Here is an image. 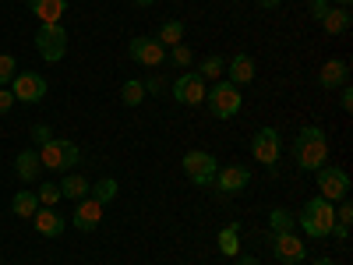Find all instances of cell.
<instances>
[{"mask_svg": "<svg viewBox=\"0 0 353 265\" xmlns=\"http://www.w3.org/2000/svg\"><path fill=\"white\" fill-rule=\"evenodd\" d=\"M293 163L301 170H321L329 163V135L318 124L301 128V135L293 138Z\"/></svg>", "mask_w": 353, "mask_h": 265, "instance_id": "obj_1", "label": "cell"}, {"mask_svg": "<svg viewBox=\"0 0 353 265\" xmlns=\"http://www.w3.org/2000/svg\"><path fill=\"white\" fill-rule=\"evenodd\" d=\"M297 223L304 226V233H307V237H314V241L329 237L332 226H336V205L318 195V198H311V202L304 205V213L297 216Z\"/></svg>", "mask_w": 353, "mask_h": 265, "instance_id": "obj_2", "label": "cell"}, {"mask_svg": "<svg viewBox=\"0 0 353 265\" xmlns=\"http://www.w3.org/2000/svg\"><path fill=\"white\" fill-rule=\"evenodd\" d=\"M205 99H209V110L212 117H219V121H230V117H237L244 99H241V88L233 81H216L209 92H205Z\"/></svg>", "mask_w": 353, "mask_h": 265, "instance_id": "obj_3", "label": "cell"}, {"mask_svg": "<svg viewBox=\"0 0 353 265\" xmlns=\"http://www.w3.org/2000/svg\"><path fill=\"white\" fill-rule=\"evenodd\" d=\"M36 50L46 64H57V61H64V53H68V32H64V25L61 21H50L43 25L39 32H36Z\"/></svg>", "mask_w": 353, "mask_h": 265, "instance_id": "obj_4", "label": "cell"}, {"mask_svg": "<svg viewBox=\"0 0 353 265\" xmlns=\"http://www.w3.org/2000/svg\"><path fill=\"white\" fill-rule=\"evenodd\" d=\"M78 159H81L78 145L68 141V138H50L43 149H39V163H43V170H71Z\"/></svg>", "mask_w": 353, "mask_h": 265, "instance_id": "obj_5", "label": "cell"}, {"mask_svg": "<svg viewBox=\"0 0 353 265\" xmlns=\"http://www.w3.org/2000/svg\"><path fill=\"white\" fill-rule=\"evenodd\" d=\"M279 149H283V141H279V131L276 128H258L254 138H251V156L269 170L276 173L279 170Z\"/></svg>", "mask_w": 353, "mask_h": 265, "instance_id": "obj_6", "label": "cell"}, {"mask_svg": "<svg viewBox=\"0 0 353 265\" xmlns=\"http://www.w3.org/2000/svg\"><path fill=\"white\" fill-rule=\"evenodd\" d=\"M184 173L191 177V184H198V188H212L216 173H219V163H216V156H212V153H205V149H191V153L184 156Z\"/></svg>", "mask_w": 353, "mask_h": 265, "instance_id": "obj_7", "label": "cell"}, {"mask_svg": "<svg viewBox=\"0 0 353 265\" xmlns=\"http://www.w3.org/2000/svg\"><path fill=\"white\" fill-rule=\"evenodd\" d=\"M318 173V195L325 198V202H343L346 195H350V177H346V170H339V166H321V170H314Z\"/></svg>", "mask_w": 353, "mask_h": 265, "instance_id": "obj_8", "label": "cell"}, {"mask_svg": "<svg viewBox=\"0 0 353 265\" xmlns=\"http://www.w3.org/2000/svg\"><path fill=\"white\" fill-rule=\"evenodd\" d=\"M205 78L198 75V71H188V75H181L173 81V99L181 103V106H198V103H205Z\"/></svg>", "mask_w": 353, "mask_h": 265, "instance_id": "obj_9", "label": "cell"}, {"mask_svg": "<svg viewBox=\"0 0 353 265\" xmlns=\"http://www.w3.org/2000/svg\"><path fill=\"white\" fill-rule=\"evenodd\" d=\"M11 92H14V99H21V103H43V99H46V78L36 75V71H21V75H14V81H11Z\"/></svg>", "mask_w": 353, "mask_h": 265, "instance_id": "obj_10", "label": "cell"}, {"mask_svg": "<svg viewBox=\"0 0 353 265\" xmlns=\"http://www.w3.org/2000/svg\"><path fill=\"white\" fill-rule=\"evenodd\" d=\"M272 255L283 265H301L304 255H307V248H304V241L297 237V233L286 230V233H272Z\"/></svg>", "mask_w": 353, "mask_h": 265, "instance_id": "obj_11", "label": "cell"}, {"mask_svg": "<svg viewBox=\"0 0 353 265\" xmlns=\"http://www.w3.org/2000/svg\"><path fill=\"white\" fill-rule=\"evenodd\" d=\"M131 61L145 64V68H159L166 61V46L152 36H138V39H131Z\"/></svg>", "mask_w": 353, "mask_h": 265, "instance_id": "obj_12", "label": "cell"}, {"mask_svg": "<svg viewBox=\"0 0 353 265\" xmlns=\"http://www.w3.org/2000/svg\"><path fill=\"white\" fill-rule=\"evenodd\" d=\"M248 184H251V170L241 166V163H226V166L216 173V181H212V188L223 191V195H237V191H244Z\"/></svg>", "mask_w": 353, "mask_h": 265, "instance_id": "obj_13", "label": "cell"}, {"mask_svg": "<svg viewBox=\"0 0 353 265\" xmlns=\"http://www.w3.org/2000/svg\"><path fill=\"white\" fill-rule=\"evenodd\" d=\"M71 223L78 226V230H96L99 223H103V202H96L92 195H85V198H78L74 202V216H71Z\"/></svg>", "mask_w": 353, "mask_h": 265, "instance_id": "obj_14", "label": "cell"}, {"mask_svg": "<svg viewBox=\"0 0 353 265\" xmlns=\"http://www.w3.org/2000/svg\"><path fill=\"white\" fill-rule=\"evenodd\" d=\"M226 81H233L237 88L254 81V61H251L248 53H237V57H233V61L226 64Z\"/></svg>", "mask_w": 353, "mask_h": 265, "instance_id": "obj_15", "label": "cell"}, {"mask_svg": "<svg viewBox=\"0 0 353 265\" xmlns=\"http://www.w3.org/2000/svg\"><path fill=\"white\" fill-rule=\"evenodd\" d=\"M25 4H28V11H32L43 25L61 21V18H64V11H68V0H25Z\"/></svg>", "mask_w": 353, "mask_h": 265, "instance_id": "obj_16", "label": "cell"}, {"mask_svg": "<svg viewBox=\"0 0 353 265\" xmlns=\"http://www.w3.org/2000/svg\"><path fill=\"white\" fill-rule=\"evenodd\" d=\"M346 78H350V64L346 61H325L321 71H318V85L321 88H339V85H346Z\"/></svg>", "mask_w": 353, "mask_h": 265, "instance_id": "obj_17", "label": "cell"}, {"mask_svg": "<svg viewBox=\"0 0 353 265\" xmlns=\"http://www.w3.org/2000/svg\"><path fill=\"white\" fill-rule=\"evenodd\" d=\"M14 173L21 177L25 184H32V181H39V173H43V163H39V153L36 149H25L18 159H14Z\"/></svg>", "mask_w": 353, "mask_h": 265, "instance_id": "obj_18", "label": "cell"}, {"mask_svg": "<svg viewBox=\"0 0 353 265\" xmlns=\"http://www.w3.org/2000/svg\"><path fill=\"white\" fill-rule=\"evenodd\" d=\"M32 219H36V230H39V233H46V237H61L64 226H68V219H64L61 213H57V209H39Z\"/></svg>", "mask_w": 353, "mask_h": 265, "instance_id": "obj_19", "label": "cell"}, {"mask_svg": "<svg viewBox=\"0 0 353 265\" xmlns=\"http://www.w3.org/2000/svg\"><path fill=\"white\" fill-rule=\"evenodd\" d=\"M321 28H325L329 36H343L350 28V11L346 8H329V14L321 18Z\"/></svg>", "mask_w": 353, "mask_h": 265, "instance_id": "obj_20", "label": "cell"}, {"mask_svg": "<svg viewBox=\"0 0 353 265\" xmlns=\"http://www.w3.org/2000/svg\"><path fill=\"white\" fill-rule=\"evenodd\" d=\"M11 209H14V216H21V219H32V216L39 213V198H36V191H18L14 202H11Z\"/></svg>", "mask_w": 353, "mask_h": 265, "instance_id": "obj_21", "label": "cell"}, {"mask_svg": "<svg viewBox=\"0 0 353 265\" xmlns=\"http://www.w3.org/2000/svg\"><path fill=\"white\" fill-rule=\"evenodd\" d=\"M88 188H92V184H88L81 173H68V177H64V184H61V198L78 202V198H85V195H88Z\"/></svg>", "mask_w": 353, "mask_h": 265, "instance_id": "obj_22", "label": "cell"}, {"mask_svg": "<svg viewBox=\"0 0 353 265\" xmlns=\"http://www.w3.org/2000/svg\"><path fill=\"white\" fill-rule=\"evenodd\" d=\"M219 251L230 255V258L241 251V223H230V226L219 230Z\"/></svg>", "mask_w": 353, "mask_h": 265, "instance_id": "obj_23", "label": "cell"}, {"mask_svg": "<svg viewBox=\"0 0 353 265\" xmlns=\"http://www.w3.org/2000/svg\"><path fill=\"white\" fill-rule=\"evenodd\" d=\"M163 46H176V43H184V21H176V18H170V21H163L159 25V36H156Z\"/></svg>", "mask_w": 353, "mask_h": 265, "instance_id": "obj_24", "label": "cell"}, {"mask_svg": "<svg viewBox=\"0 0 353 265\" xmlns=\"http://www.w3.org/2000/svg\"><path fill=\"white\" fill-rule=\"evenodd\" d=\"M198 75H201L205 81H209V78H216V81H219V78L226 75V61H223L219 53H212V57H205V61L198 64Z\"/></svg>", "mask_w": 353, "mask_h": 265, "instance_id": "obj_25", "label": "cell"}, {"mask_svg": "<svg viewBox=\"0 0 353 265\" xmlns=\"http://www.w3.org/2000/svg\"><path fill=\"white\" fill-rule=\"evenodd\" d=\"M121 99H124V106H141V99H145V85H141V78L124 81V88H121Z\"/></svg>", "mask_w": 353, "mask_h": 265, "instance_id": "obj_26", "label": "cell"}, {"mask_svg": "<svg viewBox=\"0 0 353 265\" xmlns=\"http://www.w3.org/2000/svg\"><path fill=\"white\" fill-rule=\"evenodd\" d=\"M269 226H272V233H286V230L297 226V216L286 213V209H272L269 213Z\"/></svg>", "mask_w": 353, "mask_h": 265, "instance_id": "obj_27", "label": "cell"}, {"mask_svg": "<svg viewBox=\"0 0 353 265\" xmlns=\"http://www.w3.org/2000/svg\"><path fill=\"white\" fill-rule=\"evenodd\" d=\"M88 195H92L96 202H113L117 198V181H113V177H103V181L99 184H92V188H88Z\"/></svg>", "mask_w": 353, "mask_h": 265, "instance_id": "obj_28", "label": "cell"}, {"mask_svg": "<svg viewBox=\"0 0 353 265\" xmlns=\"http://www.w3.org/2000/svg\"><path fill=\"white\" fill-rule=\"evenodd\" d=\"M14 75H18V61H14L11 53H0V88L11 85V81H14Z\"/></svg>", "mask_w": 353, "mask_h": 265, "instance_id": "obj_29", "label": "cell"}, {"mask_svg": "<svg viewBox=\"0 0 353 265\" xmlns=\"http://www.w3.org/2000/svg\"><path fill=\"white\" fill-rule=\"evenodd\" d=\"M36 198H39V205H46V209H53V205L61 202V184H43V188L36 191Z\"/></svg>", "mask_w": 353, "mask_h": 265, "instance_id": "obj_30", "label": "cell"}, {"mask_svg": "<svg viewBox=\"0 0 353 265\" xmlns=\"http://www.w3.org/2000/svg\"><path fill=\"white\" fill-rule=\"evenodd\" d=\"M170 50H173V64H176V68H188V64L194 61V50L184 46V43H176V46H170Z\"/></svg>", "mask_w": 353, "mask_h": 265, "instance_id": "obj_31", "label": "cell"}, {"mask_svg": "<svg viewBox=\"0 0 353 265\" xmlns=\"http://www.w3.org/2000/svg\"><path fill=\"white\" fill-rule=\"evenodd\" d=\"M336 223H343V226H350V223H353V205H350V198H343V202H339V209H336Z\"/></svg>", "mask_w": 353, "mask_h": 265, "instance_id": "obj_32", "label": "cell"}, {"mask_svg": "<svg viewBox=\"0 0 353 265\" xmlns=\"http://www.w3.org/2000/svg\"><path fill=\"white\" fill-rule=\"evenodd\" d=\"M18 99H14V92H11V88H0V117H4V113H11V106H14Z\"/></svg>", "mask_w": 353, "mask_h": 265, "instance_id": "obj_33", "label": "cell"}, {"mask_svg": "<svg viewBox=\"0 0 353 265\" xmlns=\"http://www.w3.org/2000/svg\"><path fill=\"white\" fill-rule=\"evenodd\" d=\"M50 138H53V131H50L46 124H36V128H32V141H36V145H46Z\"/></svg>", "mask_w": 353, "mask_h": 265, "instance_id": "obj_34", "label": "cell"}, {"mask_svg": "<svg viewBox=\"0 0 353 265\" xmlns=\"http://www.w3.org/2000/svg\"><path fill=\"white\" fill-rule=\"evenodd\" d=\"M141 85H145V96H149V92L159 96V92H163V78H145Z\"/></svg>", "mask_w": 353, "mask_h": 265, "instance_id": "obj_35", "label": "cell"}, {"mask_svg": "<svg viewBox=\"0 0 353 265\" xmlns=\"http://www.w3.org/2000/svg\"><path fill=\"white\" fill-rule=\"evenodd\" d=\"M311 14L321 21V18H325L329 14V0H311Z\"/></svg>", "mask_w": 353, "mask_h": 265, "instance_id": "obj_36", "label": "cell"}, {"mask_svg": "<svg viewBox=\"0 0 353 265\" xmlns=\"http://www.w3.org/2000/svg\"><path fill=\"white\" fill-rule=\"evenodd\" d=\"M339 106H343L346 113L353 110V88H350V85H343V99H339Z\"/></svg>", "mask_w": 353, "mask_h": 265, "instance_id": "obj_37", "label": "cell"}, {"mask_svg": "<svg viewBox=\"0 0 353 265\" xmlns=\"http://www.w3.org/2000/svg\"><path fill=\"white\" fill-rule=\"evenodd\" d=\"M332 233H336V241H339V244H346V237H350V226L336 223V226H332Z\"/></svg>", "mask_w": 353, "mask_h": 265, "instance_id": "obj_38", "label": "cell"}, {"mask_svg": "<svg viewBox=\"0 0 353 265\" xmlns=\"http://www.w3.org/2000/svg\"><path fill=\"white\" fill-rule=\"evenodd\" d=\"M258 4H261V8H279L283 0H258Z\"/></svg>", "mask_w": 353, "mask_h": 265, "instance_id": "obj_39", "label": "cell"}, {"mask_svg": "<svg viewBox=\"0 0 353 265\" xmlns=\"http://www.w3.org/2000/svg\"><path fill=\"white\" fill-rule=\"evenodd\" d=\"M237 265H261V262H258V258H251V255H248V258H241V262H237Z\"/></svg>", "mask_w": 353, "mask_h": 265, "instance_id": "obj_40", "label": "cell"}, {"mask_svg": "<svg viewBox=\"0 0 353 265\" xmlns=\"http://www.w3.org/2000/svg\"><path fill=\"white\" fill-rule=\"evenodd\" d=\"M314 265H336L332 258H314Z\"/></svg>", "mask_w": 353, "mask_h": 265, "instance_id": "obj_41", "label": "cell"}, {"mask_svg": "<svg viewBox=\"0 0 353 265\" xmlns=\"http://www.w3.org/2000/svg\"><path fill=\"white\" fill-rule=\"evenodd\" d=\"M134 4H138V8H149V4H156V0H134Z\"/></svg>", "mask_w": 353, "mask_h": 265, "instance_id": "obj_42", "label": "cell"}, {"mask_svg": "<svg viewBox=\"0 0 353 265\" xmlns=\"http://www.w3.org/2000/svg\"><path fill=\"white\" fill-rule=\"evenodd\" d=\"M336 4H339V8H350V4H353V0H336Z\"/></svg>", "mask_w": 353, "mask_h": 265, "instance_id": "obj_43", "label": "cell"}]
</instances>
